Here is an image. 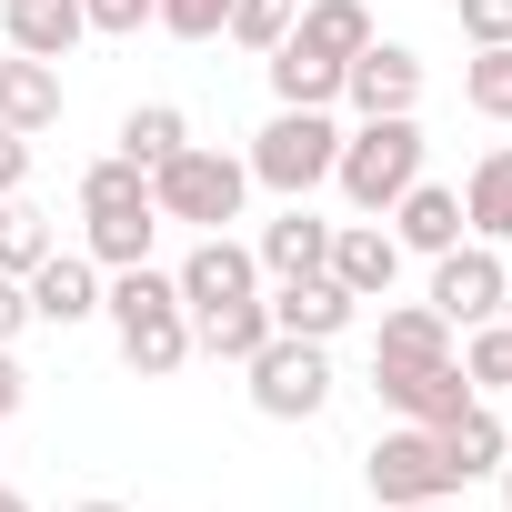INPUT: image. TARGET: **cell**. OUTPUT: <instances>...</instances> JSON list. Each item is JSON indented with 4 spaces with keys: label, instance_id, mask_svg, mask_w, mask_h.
<instances>
[{
    "label": "cell",
    "instance_id": "39",
    "mask_svg": "<svg viewBox=\"0 0 512 512\" xmlns=\"http://www.w3.org/2000/svg\"><path fill=\"white\" fill-rule=\"evenodd\" d=\"M412 512H462V492H442V502H412Z\"/></svg>",
    "mask_w": 512,
    "mask_h": 512
},
{
    "label": "cell",
    "instance_id": "25",
    "mask_svg": "<svg viewBox=\"0 0 512 512\" xmlns=\"http://www.w3.org/2000/svg\"><path fill=\"white\" fill-rule=\"evenodd\" d=\"M181 141H191V121H181L171 101H141V111H121V141H111V151H121L131 171H161Z\"/></svg>",
    "mask_w": 512,
    "mask_h": 512
},
{
    "label": "cell",
    "instance_id": "9",
    "mask_svg": "<svg viewBox=\"0 0 512 512\" xmlns=\"http://www.w3.org/2000/svg\"><path fill=\"white\" fill-rule=\"evenodd\" d=\"M342 101H352V121H382V111H412L422 101V51H402V41H362L352 61H342Z\"/></svg>",
    "mask_w": 512,
    "mask_h": 512
},
{
    "label": "cell",
    "instance_id": "32",
    "mask_svg": "<svg viewBox=\"0 0 512 512\" xmlns=\"http://www.w3.org/2000/svg\"><path fill=\"white\" fill-rule=\"evenodd\" d=\"M452 21L472 51H492V41H512V0H452Z\"/></svg>",
    "mask_w": 512,
    "mask_h": 512
},
{
    "label": "cell",
    "instance_id": "14",
    "mask_svg": "<svg viewBox=\"0 0 512 512\" xmlns=\"http://www.w3.org/2000/svg\"><path fill=\"white\" fill-rule=\"evenodd\" d=\"M21 292H31V322L71 332V322H91V312H101V262H91V251H51V262H41Z\"/></svg>",
    "mask_w": 512,
    "mask_h": 512
},
{
    "label": "cell",
    "instance_id": "6",
    "mask_svg": "<svg viewBox=\"0 0 512 512\" xmlns=\"http://www.w3.org/2000/svg\"><path fill=\"white\" fill-rule=\"evenodd\" d=\"M362 472H372V502H382V512H412V502H442V492H462V482H452V462H442V442H432V422H402V432H382V442L362 452Z\"/></svg>",
    "mask_w": 512,
    "mask_h": 512
},
{
    "label": "cell",
    "instance_id": "3",
    "mask_svg": "<svg viewBox=\"0 0 512 512\" xmlns=\"http://www.w3.org/2000/svg\"><path fill=\"white\" fill-rule=\"evenodd\" d=\"M251 201V161L241 151H211V141H181L161 171H151V211L161 221H191V231H231Z\"/></svg>",
    "mask_w": 512,
    "mask_h": 512
},
{
    "label": "cell",
    "instance_id": "13",
    "mask_svg": "<svg viewBox=\"0 0 512 512\" xmlns=\"http://www.w3.org/2000/svg\"><path fill=\"white\" fill-rule=\"evenodd\" d=\"M262 302H272V332H292V342H332V332H352V312H362V302H352V292H342L332 272H302V282H272Z\"/></svg>",
    "mask_w": 512,
    "mask_h": 512
},
{
    "label": "cell",
    "instance_id": "18",
    "mask_svg": "<svg viewBox=\"0 0 512 512\" xmlns=\"http://www.w3.org/2000/svg\"><path fill=\"white\" fill-rule=\"evenodd\" d=\"M372 362H462V352H452V322H442L432 302H382Z\"/></svg>",
    "mask_w": 512,
    "mask_h": 512
},
{
    "label": "cell",
    "instance_id": "40",
    "mask_svg": "<svg viewBox=\"0 0 512 512\" xmlns=\"http://www.w3.org/2000/svg\"><path fill=\"white\" fill-rule=\"evenodd\" d=\"M502 512H512V462H502Z\"/></svg>",
    "mask_w": 512,
    "mask_h": 512
},
{
    "label": "cell",
    "instance_id": "17",
    "mask_svg": "<svg viewBox=\"0 0 512 512\" xmlns=\"http://www.w3.org/2000/svg\"><path fill=\"white\" fill-rule=\"evenodd\" d=\"M392 241H402V251H422V262H442V251L462 241V191H442V181H412V191L392 201Z\"/></svg>",
    "mask_w": 512,
    "mask_h": 512
},
{
    "label": "cell",
    "instance_id": "43",
    "mask_svg": "<svg viewBox=\"0 0 512 512\" xmlns=\"http://www.w3.org/2000/svg\"><path fill=\"white\" fill-rule=\"evenodd\" d=\"M502 422H512V412H502Z\"/></svg>",
    "mask_w": 512,
    "mask_h": 512
},
{
    "label": "cell",
    "instance_id": "38",
    "mask_svg": "<svg viewBox=\"0 0 512 512\" xmlns=\"http://www.w3.org/2000/svg\"><path fill=\"white\" fill-rule=\"evenodd\" d=\"M71 512H121V502H111V492H91V502H71Z\"/></svg>",
    "mask_w": 512,
    "mask_h": 512
},
{
    "label": "cell",
    "instance_id": "27",
    "mask_svg": "<svg viewBox=\"0 0 512 512\" xmlns=\"http://www.w3.org/2000/svg\"><path fill=\"white\" fill-rule=\"evenodd\" d=\"M462 382H472V392H512V322H502V312L462 332Z\"/></svg>",
    "mask_w": 512,
    "mask_h": 512
},
{
    "label": "cell",
    "instance_id": "22",
    "mask_svg": "<svg viewBox=\"0 0 512 512\" xmlns=\"http://www.w3.org/2000/svg\"><path fill=\"white\" fill-rule=\"evenodd\" d=\"M292 41H302V51H322V61H352V51L372 41V11H362V0H302Z\"/></svg>",
    "mask_w": 512,
    "mask_h": 512
},
{
    "label": "cell",
    "instance_id": "21",
    "mask_svg": "<svg viewBox=\"0 0 512 512\" xmlns=\"http://www.w3.org/2000/svg\"><path fill=\"white\" fill-rule=\"evenodd\" d=\"M272 61V101L282 111H332L342 101V61H322V51H302V41H282V51H262Z\"/></svg>",
    "mask_w": 512,
    "mask_h": 512
},
{
    "label": "cell",
    "instance_id": "12",
    "mask_svg": "<svg viewBox=\"0 0 512 512\" xmlns=\"http://www.w3.org/2000/svg\"><path fill=\"white\" fill-rule=\"evenodd\" d=\"M251 262H262V282H302L332 262V221L312 201H282V221H262V241H251Z\"/></svg>",
    "mask_w": 512,
    "mask_h": 512
},
{
    "label": "cell",
    "instance_id": "35",
    "mask_svg": "<svg viewBox=\"0 0 512 512\" xmlns=\"http://www.w3.org/2000/svg\"><path fill=\"white\" fill-rule=\"evenodd\" d=\"M21 332H31V292H21V282H11V272H0V352H11V342H21Z\"/></svg>",
    "mask_w": 512,
    "mask_h": 512
},
{
    "label": "cell",
    "instance_id": "7",
    "mask_svg": "<svg viewBox=\"0 0 512 512\" xmlns=\"http://www.w3.org/2000/svg\"><path fill=\"white\" fill-rule=\"evenodd\" d=\"M171 282H181V312L191 322L201 312H231V302H262V262H251V241H231V231H201Z\"/></svg>",
    "mask_w": 512,
    "mask_h": 512
},
{
    "label": "cell",
    "instance_id": "28",
    "mask_svg": "<svg viewBox=\"0 0 512 512\" xmlns=\"http://www.w3.org/2000/svg\"><path fill=\"white\" fill-rule=\"evenodd\" d=\"M151 231H161V211H111V221H91V262H101V272L151 262Z\"/></svg>",
    "mask_w": 512,
    "mask_h": 512
},
{
    "label": "cell",
    "instance_id": "36",
    "mask_svg": "<svg viewBox=\"0 0 512 512\" xmlns=\"http://www.w3.org/2000/svg\"><path fill=\"white\" fill-rule=\"evenodd\" d=\"M21 392H31V372H21L11 352H0V422H11V412H21Z\"/></svg>",
    "mask_w": 512,
    "mask_h": 512
},
{
    "label": "cell",
    "instance_id": "15",
    "mask_svg": "<svg viewBox=\"0 0 512 512\" xmlns=\"http://www.w3.org/2000/svg\"><path fill=\"white\" fill-rule=\"evenodd\" d=\"M432 442H442V462H452V482H482V472H502V452H512V422L472 392L452 422H432Z\"/></svg>",
    "mask_w": 512,
    "mask_h": 512
},
{
    "label": "cell",
    "instance_id": "41",
    "mask_svg": "<svg viewBox=\"0 0 512 512\" xmlns=\"http://www.w3.org/2000/svg\"><path fill=\"white\" fill-rule=\"evenodd\" d=\"M502 322H512V282H502Z\"/></svg>",
    "mask_w": 512,
    "mask_h": 512
},
{
    "label": "cell",
    "instance_id": "26",
    "mask_svg": "<svg viewBox=\"0 0 512 512\" xmlns=\"http://www.w3.org/2000/svg\"><path fill=\"white\" fill-rule=\"evenodd\" d=\"M111 211H151V171H131L121 151L81 171V221H111Z\"/></svg>",
    "mask_w": 512,
    "mask_h": 512
},
{
    "label": "cell",
    "instance_id": "29",
    "mask_svg": "<svg viewBox=\"0 0 512 512\" xmlns=\"http://www.w3.org/2000/svg\"><path fill=\"white\" fill-rule=\"evenodd\" d=\"M462 101H472L482 121H512V41H492V51L462 61Z\"/></svg>",
    "mask_w": 512,
    "mask_h": 512
},
{
    "label": "cell",
    "instance_id": "16",
    "mask_svg": "<svg viewBox=\"0 0 512 512\" xmlns=\"http://www.w3.org/2000/svg\"><path fill=\"white\" fill-rule=\"evenodd\" d=\"M0 121H11L21 141L31 131H61V61H31V51L0 61Z\"/></svg>",
    "mask_w": 512,
    "mask_h": 512
},
{
    "label": "cell",
    "instance_id": "11",
    "mask_svg": "<svg viewBox=\"0 0 512 512\" xmlns=\"http://www.w3.org/2000/svg\"><path fill=\"white\" fill-rule=\"evenodd\" d=\"M372 392H382L402 422H452V412L472 402L462 362H372Z\"/></svg>",
    "mask_w": 512,
    "mask_h": 512
},
{
    "label": "cell",
    "instance_id": "20",
    "mask_svg": "<svg viewBox=\"0 0 512 512\" xmlns=\"http://www.w3.org/2000/svg\"><path fill=\"white\" fill-rule=\"evenodd\" d=\"M0 21H11V51H31V61H71L81 51V0H11V11H0Z\"/></svg>",
    "mask_w": 512,
    "mask_h": 512
},
{
    "label": "cell",
    "instance_id": "8",
    "mask_svg": "<svg viewBox=\"0 0 512 512\" xmlns=\"http://www.w3.org/2000/svg\"><path fill=\"white\" fill-rule=\"evenodd\" d=\"M502 282H512V262H502L492 241H452L442 262H432V312H442L452 332H472V322L502 312Z\"/></svg>",
    "mask_w": 512,
    "mask_h": 512
},
{
    "label": "cell",
    "instance_id": "10",
    "mask_svg": "<svg viewBox=\"0 0 512 512\" xmlns=\"http://www.w3.org/2000/svg\"><path fill=\"white\" fill-rule=\"evenodd\" d=\"M352 302H392V282H402V241L362 211V221H332V262H322Z\"/></svg>",
    "mask_w": 512,
    "mask_h": 512
},
{
    "label": "cell",
    "instance_id": "1",
    "mask_svg": "<svg viewBox=\"0 0 512 512\" xmlns=\"http://www.w3.org/2000/svg\"><path fill=\"white\" fill-rule=\"evenodd\" d=\"M101 312H111L121 362H131L141 382H171V372L191 362V312H181V282H171V272H151V262L111 272V282H101Z\"/></svg>",
    "mask_w": 512,
    "mask_h": 512
},
{
    "label": "cell",
    "instance_id": "30",
    "mask_svg": "<svg viewBox=\"0 0 512 512\" xmlns=\"http://www.w3.org/2000/svg\"><path fill=\"white\" fill-rule=\"evenodd\" d=\"M292 21H302V0H231V41L241 51H282Z\"/></svg>",
    "mask_w": 512,
    "mask_h": 512
},
{
    "label": "cell",
    "instance_id": "42",
    "mask_svg": "<svg viewBox=\"0 0 512 512\" xmlns=\"http://www.w3.org/2000/svg\"><path fill=\"white\" fill-rule=\"evenodd\" d=\"M0 11H11V0H0Z\"/></svg>",
    "mask_w": 512,
    "mask_h": 512
},
{
    "label": "cell",
    "instance_id": "31",
    "mask_svg": "<svg viewBox=\"0 0 512 512\" xmlns=\"http://www.w3.org/2000/svg\"><path fill=\"white\" fill-rule=\"evenodd\" d=\"M171 41H221L231 31V0H161V11H151Z\"/></svg>",
    "mask_w": 512,
    "mask_h": 512
},
{
    "label": "cell",
    "instance_id": "34",
    "mask_svg": "<svg viewBox=\"0 0 512 512\" xmlns=\"http://www.w3.org/2000/svg\"><path fill=\"white\" fill-rule=\"evenodd\" d=\"M11 191H31V141L0 121V201H11Z\"/></svg>",
    "mask_w": 512,
    "mask_h": 512
},
{
    "label": "cell",
    "instance_id": "33",
    "mask_svg": "<svg viewBox=\"0 0 512 512\" xmlns=\"http://www.w3.org/2000/svg\"><path fill=\"white\" fill-rule=\"evenodd\" d=\"M151 11H161V0H81V21H91V31H111V41H131Z\"/></svg>",
    "mask_w": 512,
    "mask_h": 512
},
{
    "label": "cell",
    "instance_id": "5",
    "mask_svg": "<svg viewBox=\"0 0 512 512\" xmlns=\"http://www.w3.org/2000/svg\"><path fill=\"white\" fill-rule=\"evenodd\" d=\"M241 372H251V412H262V422H312V412L332 402V342H292V332H272Z\"/></svg>",
    "mask_w": 512,
    "mask_h": 512
},
{
    "label": "cell",
    "instance_id": "19",
    "mask_svg": "<svg viewBox=\"0 0 512 512\" xmlns=\"http://www.w3.org/2000/svg\"><path fill=\"white\" fill-rule=\"evenodd\" d=\"M462 231H472V241H492V251L512 241V141L472 161V181H462Z\"/></svg>",
    "mask_w": 512,
    "mask_h": 512
},
{
    "label": "cell",
    "instance_id": "37",
    "mask_svg": "<svg viewBox=\"0 0 512 512\" xmlns=\"http://www.w3.org/2000/svg\"><path fill=\"white\" fill-rule=\"evenodd\" d=\"M0 512H31V492H11V482H0Z\"/></svg>",
    "mask_w": 512,
    "mask_h": 512
},
{
    "label": "cell",
    "instance_id": "23",
    "mask_svg": "<svg viewBox=\"0 0 512 512\" xmlns=\"http://www.w3.org/2000/svg\"><path fill=\"white\" fill-rule=\"evenodd\" d=\"M262 342H272V302H231V312L191 322V352H211V362H251Z\"/></svg>",
    "mask_w": 512,
    "mask_h": 512
},
{
    "label": "cell",
    "instance_id": "2",
    "mask_svg": "<svg viewBox=\"0 0 512 512\" xmlns=\"http://www.w3.org/2000/svg\"><path fill=\"white\" fill-rule=\"evenodd\" d=\"M332 181H342V201L352 211H392L412 181H422V121L412 111H382V121H352L342 131V161H332Z\"/></svg>",
    "mask_w": 512,
    "mask_h": 512
},
{
    "label": "cell",
    "instance_id": "24",
    "mask_svg": "<svg viewBox=\"0 0 512 512\" xmlns=\"http://www.w3.org/2000/svg\"><path fill=\"white\" fill-rule=\"evenodd\" d=\"M51 251H61V231H51V211H31V201L11 191V201H0V272H11V282H31V272L51 262Z\"/></svg>",
    "mask_w": 512,
    "mask_h": 512
},
{
    "label": "cell",
    "instance_id": "4",
    "mask_svg": "<svg viewBox=\"0 0 512 512\" xmlns=\"http://www.w3.org/2000/svg\"><path fill=\"white\" fill-rule=\"evenodd\" d=\"M241 161H251V181H262V191L312 201V191L332 181V161H342V121H332V111H272L262 141H251Z\"/></svg>",
    "mask_w": 512,
    "mask_h": 512
}]
</instances>
